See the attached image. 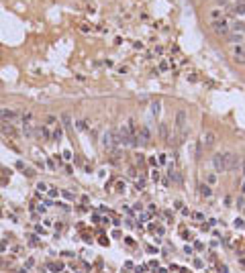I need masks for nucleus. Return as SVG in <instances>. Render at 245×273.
Here are the masks:
<instances>
[{
    "label": "nucleus",
    "instance_id": "72a5a7b5",
    "mask_svg": "<svg viewBox=\"0 0 245 273\" xmlns=\"http://www.w3.org/2000/svg\"><path fill=\"white\" fill-rule=\"evenodd\" d=\"M241 194L245 196V175H243V184H241Z\"/></svg>",
    "mask_w": 245,
    "mask_h": 273
},
{
    "label": "nucleus",
    "instance_id": "0eeeda50",
    "mask_svg": "<svg viewBox=\"0 0 245 273\" xmlns=\"http://www.w3.org/2000/svg\"><path fill=\"white\" fill-rule=\"evenodd\" d=\"M0 120H2V122L16 120V110H12V108H0Z\"/></svg>",
    "mask_w": 245,
    "mask_h": 273
},
{
    "label": "nucleus",
    "instance_id": "a878e982",
    "mask_svg": "<svg viewBox=\"0 0 245 273\" xmlns=\"http://www.w3.org/2000/svg\"><path fill=\"white\" fill-rule=\"evenodd\" d=\"M182 239H186V241H190V239H192V234H190V232H186V230H182Z\"/></svg>",
    "mask_w": 245,
    "mask_h": 273
},
{
    "label": "nucleus",
    "instance_id": "c756f323",
    "mask_svg": "<svg viewBox=\"0 0 245 273\" xmlns=\"http://www.w3.org/2000/svg\"><path fill=\"white\" fill-rule=\"evenodd\" d=\"M33 265H35V259L29 257V259H27V267H33Z\"/></svg>",
    "mask_w": 245,
    "mask_h": 273
},
{
    "label": "nucleus",
    "instance_id": "f8f14e48",
    "mask_svg": "<svg viewBox=\"0 0 245 273\" xmlns=\"http://www.w3.org/2000/svg\"><path fill=\"white\" fill-rule=\"evenodd\" d=\"M198 192H200V196H204V198H210V194H212V190H210L206 184H200V186H198Z\"/></svg>",
    "mask_w": 245,
    "mask_h": 273
},
{
    "label": "nucleus",
    "instance_id": "39448f33",
    "mask_svg": "<svg viewBox=\"0 0 245 273\" xmlns=\"http://www.w3.org/2000/svg\"><path fill=\"white\" fill-rule=\"evenodd\" d=\"M200 143H202L204 149H212L214 143H216V132L214 130H204L202 132V139H200Z\"/></svg>",
    "mask_w": 245,
    "mask_h": 273
},
{
    "label": "nucleus",
    "instance_id": "473e14b6",
    "mask_svg": "<svg viewBox=\"0 0 245 273\" xmlns=\"http://www.w3.org/2000/svg\"><path fill=\"white\" fill-rule=\"evenodd\" d=\"M119 72H121V74H127V72H129V67H127V65H123V67H119Z\"/></svg>",
    "mask_w": 245,
    "mask_h": 273
},
{
    "label": "nucleus",
    "instance_id": "a211bd4d",
    "mask_svg": "<svg viewBox=\"0 0 245 273\" xmlns=\"http://www.w3.org/2000/svg\"><path fill=\"white\" fill-rule=\"evenodd\" d=\"M159 132H162V136H164V139L168 141V126H166V124H162V126H159Z\"/></svg>",
    "mask_w": 245,
    "mask_h": 273
},
{
    "label": "nucleus",
    "instance_id": "423d86ee",
    "mask_svg": "<svg viewBox=\"0 0 245 273\" xmlns=\"http://www.w3.org/2000/svg\"><path fill=\"white\" fill-rule=\"evenodd\" d=\"M115 145H117L115 134L110 132V130H106V132L102 134V147H104V149H108V151H115Z\"/></svg>",
    "mask_w": 245,
    "mask_h": 273
},
{
    "label": "nucleus",
    "instance_id": "6ab92c4d",
    "mask_svg": "<svg viewBox=\"0 0 245 273\" xmlns=\"http://www.w3.org/2000/svg\"><path fill=\"white\" fill-rule=\"evenodd\" d=\"M78 128H80V130H86V128H88V122H86V120H78Z\"/></svg>",
    "mask_w": 245,
    "mask_h": 273
},
{
    "label": "nucleus",
    "instance_id": "20e7f679",
    "mask_svg": "<svg viewBox=\"0 0 245 273\" xmlns=\"http://www.w3.org/2000/svg\"><path fill=\"white\" fill-rule=\"evenodd\" d=\"M135 139H137V145L139 147H147L151 143V130L147 126H139L137 132H135Z\"/></svg>",
    "mask_w": 245,
    "mask_h": 273
},
{
    "label": "nucleus",
    "instance_id": "9d476101",
    "mask_svg": "<svg viewBox=\"0 0 245 273\" xmlns=\"http://www.w3.org/2000/svg\"><path fill=\"white\" fill-rule=\"evenodd\" d=\"M35 134H39V139L47 141V139H49V128H47V126H39V128L35 130Z\"/></svg>",
    "mask_w": 245,
    "mask_h": 273
},
{
    "label": "nucleus",
    "instance_id": "2eb2a0df",
    "mask_svg": "<svg viewBox=\"0 0 245 273\" xmlns=\"http://www.w3.org/2000/svg\"><path fill=\"white\" fill-rule=\"evenodd\" d=\"M49 269H51L53 273H59V271L63 269V263H61V261H57V263H51V265H49Z\"/></svg>",
    "mask_w": 245,
    "mask_h": 273
},
{
    "label": "nucleus",
    "instance_id": "412c9836",
    "mask_svg": "<svg viewBox=\"0 0 245 273\" xmlns=\"http://www.w3.org/2000/svg\"><path fill=\"white\" fill-rule=\"evenodd\" d=\"M151 179H153V181H157V179H159V171H157V169H153V171H151Z\"/></svg>",
    "mask_w": 245,
    "mask_h": 273
},
{
    "label": "nucleus",
    "instance_id": "aec40b11",
    "mask_svg": "<svg viewBox=\"0 0 245 273\" xmlns=\"http://www.w3.org/2000/svg\"><path fill=\"white\" fill-rule=\"evenodd\" d=\"M37 190H39V192H47V184H43V181H39V184H37Z\"/></svg>",
    "mask_w": 245,
    "mask_h": 273
},
{
    "label": "nucleus",
    "instance_id": "cd10ccee",
    "mask_svg": "<svg viewBox=\"0 0 245 273\" xmlns=\"http://www.w3.org/2000/svg\"><path fill=\"white\" fill-rule=\"evenodd\" d=\"M117 186H119V188H117L119 192H125V181H119V184H117Z\"/></svg>",
    "mask_w": 245,
    "mask_h": 273
},
{
    "label": "nucleus",
    "instance_id": "393cba45",
    "mask_svg": "<svg viewBox=\"0 0 245 273\" xmlns=\"http://www.w3.org/2000/svg\"><path fill=\"white\" fill-rule=\"evenodd\" d=\"M55 122H57L55 116H47V124H55Z\"/></svg>",
    "mask_w": 245,
    "mask_h": 273
},
{
    "label": "nucleus",
    "instance_id": "4468645a",
    "mask_svg": "<svg viewBox=\"0 0 245 273\" xmlns=\"http://www.w3.org/2000/svg\"><path fill=\"white\" fill-rule=\"evenodd\" d=\"M61 136H63V128L57 124V126H55V130H53V134H51V139H53V141H59Z\"/></svg>",
    "mask_w": 245,
    "mask_h": 273
},
{
    "label": "nucleus",
    "instance_id": "f704fd0d",
    "mask_svg": "<svg viewBox=\"0 0 245 273\" xmlns=\"http://www.w3.org/2000/svg\"><path fill=\"white\" fill-rule=\"evenodd\" d=\"M243 214H245V210H243Z\"/></svg>",
    "mask_w": 245,
    "mask_h": 273
},
{
    "label": "nucleus",
    "instance_id": "6e6552de",
    "mask_svg": "<svg viewBox=\"0 0 245 273\" xmlns=\"http://www.w3.org/2000/svg\"><path fill=\"white\" fill-rule=\"evenodd\" d=\"M2 132H4V136H8V139H16V136H18V132L12 126V122H4L2 124Z\"/></svg>",
    "mask_w": 245,
    "mask_h": 273
},
{
    "label": "nucleus",
    "instance_id": "2f4dec72",
    "mask_svg": "<svg viewBox=\"0 0 245 273\" xmlns=\"http://www.w3.org/2000/svg\"><path fill=\"white\" fill-rule=\"evenodd\" d=\"M235 226H239V228H243V226H245V222H243V220H235Z\"/></svg>",
    "mask_w": 245,
    "mask_h": 273
},
{
    "label": "nucleus",
    "instance_id": "b1692460",
    "mask_svg": "<svg viewBox=\"0 0 245 273\" xmlns=\"http://www.w3.org/2000/svg\"><path fill=\"white\" fill-rule=\"evenodd\" d=\"M16 167H18V169H20V171H23V173H25V169H27V167H25V163H23V161H16Z\"/></svg>",
    "mask_w": 245,
    "mask_h": 273
},
{
    "label": "nucleus",
    "instance_id": "9b49d317",
    "mask_svg": "<svg viewBox=\"0 0 245 273\" xmlns=\"http://www.w3.org/2000/svg\"><path fill=\"white\" fill-rule=\"evenodd\" d=\"M227 41H229V43H241V41H243V33H229V35H227Z\"/></svg>",
    "mask_w": 245,
    "mask_h": 273
},
{
    "label": "nucleus",
    "instance_id": "dca6fc26",
    "mask_svg": "<svg viewBox=\"0 0 245 273\" xmlns=\"http://www.w3.org/2000/svg\"><path fill=\"white\" fill-rule=\"evenodd\" d=\"M204 179H206V184H208V186H214V184H216V175H214V173H208Z\"/></svg>",
    "mask_w": 245,
    "mask_h": 273
},
{
    "label": "nucleus",
    "instance_id": "ddd939ff",
    "mask_svg": "<svg viewBox=\"0 0 245 273\" xmlns=\"http://www.w3.org/2000/svg\"><path fill=\"white\" fill-rule=\"evenodd\" d=\"M208 18H210V20H219V18H223V12H221V8H212V10L208 12Z\"/></svg>",
    "mask_w": 245,
    "mask_h": 273
},
{
    "label": "nucleus",
    "instance_id": "7ed1b4c3",
    "mask_svg": "<svg viewBox=\"0 0 245 273\" xmlns=\"http://www.w3.org/2000/svg\"><path fill=\"white\" fill-rule=\"evenodd\" d=\"M210 27H212V31H214L216 35L227 37L229 31H231V22H229L227 18H219V20H210Z\"/></svg>",
    "mask_w": 245,
    "mask_h": 273
},
{
    "label": "nucleus",
    "instance_id": "7c9ffc66",
    "mask_svg": "<svg viewBox=\"0 0 245 273\" xmlns=\"http://www.w3.org/2000/svg\"><path fill=\"white\" fill-rule=\"evenodd\" d=\"M243 206H245V202H243V198H239L237 200V208H243Z\"/></svg>",
    "mask_w": 245,
    "mask_h": 273
},
{
    "label": "nucleus",
    "instance_id": "c85d7f7f",
    "mask_svg": "<svg viewBox=\"0 0 245 273\" xmlns=\"http://www.w3.org/2000/svg\"><path fill=\"white\" fill-rule=\"evenodd\" d=\"M47 167H49V169H55V161H53V159H49V161H47Z\"/></svg>",
    "mask_w": 245,
    "mask_h": 273
},
{
    "label": "nucleus",
    "instance_id": "f03ea898",
    "mask_svg": "<svg viewBox=\"0 0 245 273\" xmlns=\"http://www.w3.org/2000/svg\"><path fill=\"white\" fill-rule=\"evenodd\" d=\"M186 136V110H178L176 114V124H174V139L170 143L180 145Z\"/></svg>",
    "mask_w": 245,
    "mask_h": 273
},
{
    "label": "nucleus",
    "instance_id": "bb28decb",
    "mask_svg": "<svg viewBox=\"0 0 245 273\" xmlns=\"http://www.w3.org/2000/svg\"><path fill=\"white\" fill-rule=\"evenodd\" d=\"M159 70H162V72H168V63H166V61L159 63Z\"/></svg>",
    "mask_w": 245,
    "mask_h": 273
},
{
    "label": "nucleus",
    "instance_id": "f257e3e1",
    "mask_svg": "<svg viewBox=\"0 0 245 273\" xmlns=\"http://www.w3.org/2000/svg\"><path fill=\"white\" fill-rule=\"evenodd\" d=\"M239 165V159L235 157V153L231 151H223V153H214L212 157V167L216 173H223V171H231Z\"/></svg>",
    "mask_w": 245,
    "mask_h": 273
},
{
    "label": "nucleus",
    "instance_id": "1a4fd4ad",
    "mask_svg": "<svg viewBox=\"0 0 245 273\" xmlns=\"http://www.w3.org/2000/svg\"><path fill=\"white\" fill-rule=\"evenodd\" d=\"M23 134L27 136V139H33V136H35V128H33V122H27V124H23Z\"/></svg>",
    "mask_w": 245,
    "mask_h": 273
},
{
    "label": "nucleus",
    "instance_id": "f3484780",
    "mask_svg": "<svg viewBox=\"0 0 245 273\" xmlns=\"http://www.w3.org/2000/svg\"><path fill=\"white\" fill-rule=\"evenodd\" d=\"M233 59H235L237 63H245V51H243V53H237V55H233Z\"/></svg>",
    "mask_w": 245,
    "mask_h": 273
},
{
    "label": "nucleus",
    "instance_id": "5701e85b",
    "mask_svg": "<svg viewBox=\"0 0 245 273\" xmlns=\"http://www.w3.org/2000/svg\"><path fill=\"white\" fill-rule=\"evenodd\" d=\"M63 159H65V161H70V159H72V151H63Z\"/></svg>",
    "mask_w": 245,
    "mask_h": 273
},
{
    "label": "nucleus",
    "instance_id": "4be33fe9",
    "mask_svg": "<svg viewBox=\"0 0 245 273\" xmlns=\"http://www.w3.org/2000/svg\"><path fill=\"white\" fill-rule=\"evenodd\" d=\"M143 186H145V179L139 177V179H137V190H143Z\"/></svg>",
    "mask_w": 245,
    "mask_h": 273
}]
</instances>
